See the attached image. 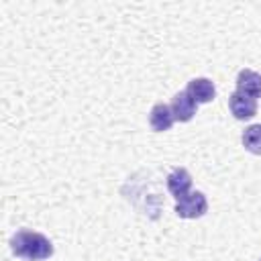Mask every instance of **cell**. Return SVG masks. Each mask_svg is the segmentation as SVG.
I'll use <instances>...</instances> for the list:
<instances>
[{
  "label": "cell",
  "mask_w": 261,
  "mask_h": 261,
  "mask_svg": "<svg viewBox=\"0 0 261 261\" xmlns=\"http://www.w3.org/2000/svg\"><path fill=\"white\" fill-rule=\"evenodd\" d=\"M8 245L12 255L24 261H45L53 255V243L37 230H16Z\"/></svg>",
  "instance_id": "6da1fadb"
},
{
  "label": "cell",
  "mask_w": 261,
  "mask_h": 261,
  "mask_svg": "<svg viewBox=\"0 0 261 261\" xmlns=\"http://www.w3.org/2000/svg\"><path fill=\"white\" fill-rule=\"evenodd\" d=\"M175 214L179 218H186V220H192V218H200L208 212V200L202 192H190L186 194L181 200L175 202Z\"/></svg>",
  "instance_id": "7a4b0ae2"
},
{
  "label": "cell",
  "mask_w": 261,
  "mask_h": 261,
  "mask_svg": "<svg viewBox=\"0 0 261 261\" xmlns=\"http://www.w3.org/2000/svg\"><path fill=\"white\" fill-rule=\"evenodd\" d=\"M228 108L237 120H249L257 114V100L241 92H232L228 96Z\"/></svg>",
  "instance_id": "3957f363"
},
{
  "label": "cell",
  "mask_w": 261,
  "mask_h": 261,
  "mask_svg": "<svg viewBox=\"0 0 261 261\" xmlns=\"http://www.w3.org/2000/svg\"><path fill=\"white\" fill-rule=\"evenodd\" d=\"M165 184H167L169 194H171L175 200H181L186 194L192 192V175H190V171L184 169V167H175V169L167 175Z\"/></svg>",
  "instance_id": "277c9868"
},
{
  "label": "cell",
  "mask_w": 261,
  "mask_h": 261,
  "mask_svg": "<svg viewBox=\"0 0 261 261\" xmlns=\"http://www.w3.org/2000/svg\"><path fill=\"white\" fill-rule=\"evenodd\" d=\"M171 112L175 116V120L179 122H188L196 116V110H198V104L194 102V98L184 90V92H177L171 100Z\"/></svg>",
  "instance_id": "5b68a950"
},
{
  "label": "cell",
  "mask_w": 261,
  "mask_h": 261,
  "mask_svg": "<svg viewBox=\"0 0 261 261\" xmlns=\"http://www.w3.org/2000/svg\"><path fill=\"white\" fill-rule=\"evenodd\" d=\"M186 92L194 98L196 104H208V102H212L214 96H216L214 82L208 80V77H194V80L188 84Z\"/></svg>",
  "instance_id": "8992f818"
},
{
  "label": "cell",
  "mask_w": 261,
  "mask_h": 261,
  "mask_svg": "<svg viewBox=\"0 0 261 261\" xmlns=\"http://www.w3.org/2000/svg\"><path fill=\"white\" fill-rule=\"evenodd\" d=\"M173 122H175V116H173L169 104L159 102V104H155V106L151 108V112H149V126H151V130H155V133H165V130L171 128Z\"/></svg>",
  "instance_id": "52a82bcc"
},
{
  "label": "cell",
  "mask_w": 261,
  "mask_h": 261,
  "mask_svg": "<svg viewBox=\"0 0 261 261\" xmlns=\"http://www.w3.org/2000/svg\"><path fill=\"white\" fill-rule=\"evenodd\" d=\"M237 92L251 96V98H261V73L253 69H241L237 75Z\"/></svg>",
  "instance_id": "ba28073f"
},
{
  "label": "cell",
  "mask_w": 261,
  "mask_h": 261,
  "mask_svg": "<svg viewBox=\"0 0 261 261\" xmlns=\"http://www.w3.org/2000/svg\"><path fill=\"white\" fill-rule=\"evenodd\" d=\"M243 147L253 153V155H261V124H251L243 130Z\"/></svg>",
  "instance_id": "9c48e42d"
},
{
  "label": "cell",
  "mask_w": 261,
  "mask_h": 261,
  "mask_svg": "<svg viewBox=\"0 0 261 261\" xmlns=\"http://www.w3.org/2000/svg\"><path fill=\"white\" fill-rule=\"evenodd\" d=\"M259 261H261V259H259Z\"/></svg>",
  "instance_id": "30bf717a"
}]
</instances>
